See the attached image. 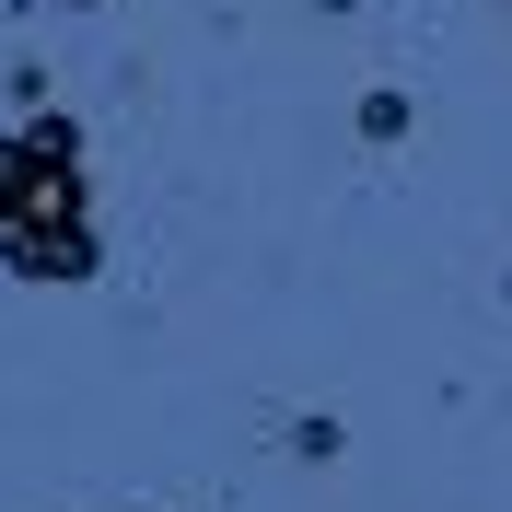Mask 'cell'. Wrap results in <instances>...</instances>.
Instances as JSON below:
<instances>
[{
  "mask_svg": "<svg viewBox=\"0 0 512 512\" xmlns=\"http://www.w3.org/2000/svg\"><path fill=\"white\" fill-rule=\"evenodd\" d=\"M361 140H408V94H361Z\"/></svg>",
  "mask_w": 512,
  "mask_h": 512,
  "instance_id": "obj_2",
  "label": "cell"
},
{
  "mask_svg": "<svg viewBox=\"0 0 512 512\" xmlns=\"http://www.w3.org/2000/svg\"><path fill=\"white\" fill-rule=\"evenodd\" d=\"M0 268L12 280H94V198H82V128L47 117L0 128Z\"/></svg>",
  "mask_w": 512,
  "mask_h": 512,
  "instance_id": "obj_1",
  "label": "cell"
}]
</instances>
